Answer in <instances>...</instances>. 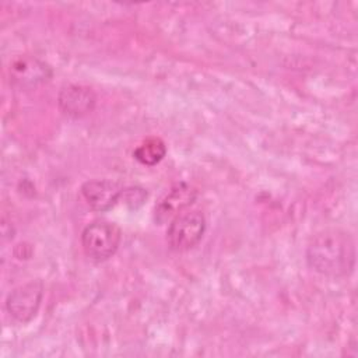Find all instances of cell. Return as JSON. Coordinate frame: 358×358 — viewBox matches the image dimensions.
<instances>
[{
	"instance_id": "1",
	"label": "cell",
	"mask_w": 358,
	"mask_h": 358,
	"mask_svg": "<svg viewBox=\"0 0 358 358\" xmlns=\"http://www.w3.org/2000/svg\"><path fill=\"white\" fill-rule=\"evenodd\" d=\"M306 262L312 270L322 275L347 277L355 266V242L343 229H323L310 239L306 248Z\"/></svg>"
},
{
	"instance_id": "2",
	"label": "cell",
	"mask_w": 358,
	"mask_h": 358,
	"mask_svg": "<svg viewBox=\"0 0 358 358\" xmlns=\"http://www.w3.org/2000/svg\"><path fill=\"white\" fill-rule=\"evenodd\" d=\"M122 241L120 228L108 220L90 222L81 234V245L85 256L96 263L110 259Z\"/></svg>"
},
{
	"instance_id": "3",
	"label": "cell",
	"mask_w": 358,
	"mask_h": 358,
	"mask_svg": "<svg viewBox=\"0 0 358 358\" xmlns=\"http://www.w3.org/2000/svg\"><path fill=\"white\" fill-rule=\"evenodd\" d=\"M206 231V218L197 210L180 213L176 215L166 231V241L172 250L186 252L193 249L203 238Z\"/></svg>"
},
{
	"instance_id": "4",
	"label": "cell",
	"mask_w": 358,
	"mask_h": 358,
	"mask_svg": "<svg viewBox=\"0 0 358 358\" xmlns=\"http://www.w3.org/2000/svg\"><path fill=\"white\" fill-rule=\"evenodd\" d=\"M43 296V282L31 280L15 287L6 299V309L17 322L27 323L36 313Z\"/></svg>"
},
{
	"instance_id": "5",
	"label": "cell",
	"mask_w": 358,
	"mask_h": 358,
	"mask_svg": "<svg viewBox=\"0 0 358 358\" xmlns=\"http://www.w3.org/2000/svg\"><path fill=\"white\" fill-rule=\"evenodd\" d=\"M80 190L92 210L103 213L112 208L122 197L123 187L120 183L110 179H91L84 182Z\"/></svg>"
},
{
	"instance_id": "6",
	"label": "cell",
	"mask_w": 358,
	"mask_h": 358,
	"mask_svg": "<svg viewBox=\"0 0 358 358\" xmlns=\"http://www.w3.org/2000/svg\"><path fill=\"white\" fill-rule=\"evenodd\" d=\"M197 197V190L189 183H178L175 185L169 193L165 194L164 199L155 206L154 218L158 224H165L166 221H172L176 215H179L183 210L190 207Z\"/></svg>"
},
{
	"instance_id": "7",
	"label": "cell",
	"mask_w": 358,
	"mask_h": 358,
	"mask_svg": "<svg viewBox=\"0 0 358 358\" xmlns=\"http://www.w3.org/2000/svg\"><path fill=\"white\" fill-rule=\"evenodd\" d=\"M96 102L95 92L87 85L70 84L60 90L57 96L59 109L69 117H83L92 112Z\"/></svg>"
},
{
	"instance_id": "8",
	"label": "cell",
	"mask_w": 358,
	"mask_h": 358,
	"mask_svg": "<svg viewBox=\"0 0 358 358\" xmlns=\"http://www.w3.org/2000/svg\"><path fill=\"white\" fill-rule=\"evenodd\" d=\"M52 76L50 67L36 57L22 56L13 62L10 66V81L20 88H32Z\"/></svg>"
},
{
	"instance_id": "9",
	"label": "cell",
	"mask_w": 358,
	"mask_h": 358,
	"mask_svg": "<svg viewBox=\"0 0 358 358\" xmlns=\"http://www.w3.org/2000/svg\"><path fill=\"white\" fill-rule=\"evenodd\" d=\"M166 154L165 143L158 137H150L144 140L134 151L133 157L143 165L152 166L157 165Z\"/></svg>"
},
{
	"instance_id": "10",
	"label": "cell",
	"mask_w": 358,
	"mask_h": 358,
	"mask_svg": "<svg viewBox=\"0 0 358 358\" xmlns=\"http://www.w3.org/2000/svg\"><path fill=\"white\" fill-rule=\"evenodd\" d=\"M123 201L130 207V208H137L140 207L145 199H147V192L143 187H126L122 192Z\"/></svg>"
}]
</instances>
